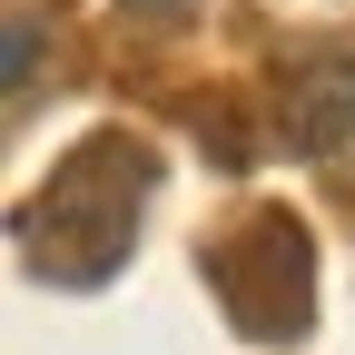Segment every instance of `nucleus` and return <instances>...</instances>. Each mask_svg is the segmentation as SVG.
<instances>
[{"label":"nucleus","mask_w":355,"mask_h":355,"mask_svg":"<svg viewBox=\"0 0 355 355\" xmlns=\"http://www.w3.org/2000/svg\"><path fill=\"white\" fill-rule=\"evenodd\" d=\"M139 198H148V148L89 139L50 168V188L20 207V257L50 286H99L109 266L139 247Z\"/></svg>","instance_id":"obj_1"},{"label":"nucleus","mask_w":355,"mask_h":355,"mask_svg":"<svg viewBox=\"0 0 355 355\" xmlns=\"http://www.w3.org/2000/svg\"><path fill=\"white\" fill-rule=\"evenodd\" d=\"M277 139L306 168L355 178V50H345V40L286 60V79H277Z\"/></svg>","instance_id":"obj_2"},{"label":"nucleus","mask_w":355,"mask_h":355,"mask_svg":"<svg viewBox=\"0 0 355 355\" xmlns=\"http://www.w3.org/2000/svg\"><path fill=\"white\" fill-rule=\"evenodd\" d=\"M30 60H40V20H30V10H10V99L30 89Z\"/></svg>","instance_id":"obj_3"},{"label":"nucleus","mask_w":355,"mask_h":355,"mask_svg":"<svg viewBox=\"0 0 355 355\" xmlns=\"http://www.w3.org/2000/svg\"><path fill=\"white\" fill-rule=\"evenodd\" d=\"M128 10H139V20H178L188 0H128Z\"/></svg>","instance_id":"obj_4"}]
</instances>
